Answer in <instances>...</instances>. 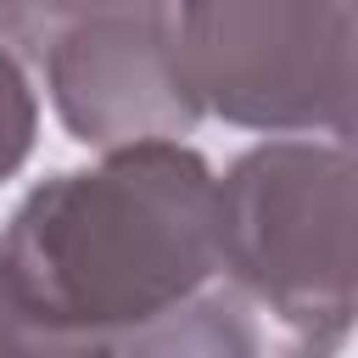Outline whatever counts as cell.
Segmentation results:
<instances>
[{"mask_svg":"<svg viewBox=\"0 0 358 358\" xmlns=\"http://www.w3.org/2000/svg\"><path fill=\"white\" fill-rule=\"evenodd\" d=\"M213 168L185 140L112 145L95 168L50 173L0 229V280L45 324L117 336L218 268Z\"/></svg>","mask_w":358,"mask_h":358,"instance_id":"1","label":"cell"},{"mask_svg":"<svg viewBox=\"0 0 358 358\" xmlns=\"http://www.w3.org/2000/svg\"><path fill=\"white\" fill-rule=\"evenodd\" d=\"M218 296L252 358H336L352 336V151L263 140L213 179Z\"/></svg>","mask_w":358,"mask_h":358,"instance_id":"2","label":"cell"},{"mask_svg":"<svg viewBox=\"0 0 358 358\" xmlns=\"http://www.w3.org/2000/svg\"><path fill=\"white\" fill-rule=\"evenodd\" d=\"M0 45L45 78L78 145L185 140L201 123L179 73L173 0H0Z\"/></svg>","mask_w":358,"mask_h":358,"instance_id":"3","label":"cell"},{"mask_svg":"<svg viewBox=\"0 0 358 358\" xmlns=\"http://www.w3.org/2000/svg\"><path fill=\"white\" fill-rule=\"evenodd\" d=\"M173 39L201 112L257 134H352L347 0H173Z\"/></svg>","mask_w":358,"mask_h":358,"instance_id":"4","label":"cell"},{"mask_svg":"<svg viewBox=\"0 0 358 358\" xmlns=\"http://www.w3.org/2000/svg\"><path fill=\"white\" fill-rule=\"evenodd\" d=\"M34 134H39V101H34V84H28L22 62L0 45V185L28 162Z\"/></svg>","mask_w":358,"mask_h":358,"instance_id":"7","label":"cell"},{"mask_svg":"<svg viewBox=\"0 0 358 358\" xmlns=\"http://www.w3.org/2000/svg\"><path fill=\"white\" fill-rule=\"evenodd\" d=\"M101 358H252V341L218 291H196L179 308L106 336Z\"/></svg>","mask_w":358,"mask_h":358,"instance_id":"5","label":"cell"},{"mask_svg":"<svg viewBox=\"0 0 358 358\" xmlns=\"http://www.w3.org/2000/svg\"><path fill=\"white\" fill-rule=\"evenodd\" d=\"M106 336H73L34 319L0 280V358H101Z\"/></svg>","mask_w":358,"mask_h":358,"instance_id":"6","label":"cell"}]
</instances>
